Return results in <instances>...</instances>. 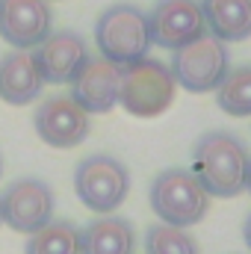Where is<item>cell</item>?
<instances>
[{"label":"cell","instance_id":"7a4b0ae2","mask_svg":"<svg viewBox=\"0 0 251 254\" xmlns=\"http://www.w3.org/2000/svg\"><path fill=\"white\" fill-rule=\"evenodd\" d=\"M95 45L104 60L116 65H133L148 57L151 30H148V12L136 3H110L98 21H95Z\"/></svg>","mask_w":251,"mask_h":254},{"label":"cell","instance_id":"9a60e30c","mask_svg":"<svg viewBox=\"0 0 251 254\" xmlns=\"http://www.w3.org/2000/svg\"><path fill=\"white\" fill-rule=\"evenodd\" d=\"M207 33L219 42H246L251 36V0H198Z\"/></svg>","mask_w":251,"mask_h":254},{"label":"cell","instance_id":"ba28073f","mask_svg":"<svg viewBox=\"0 0 251 254\" xmlns=\"http://www.w3.org/2000/svg\"><path fill=\"white\" fill-rule=\"evenodd\" d=\"M33 127L45 145L68 151L89 139L92 119L71 95H51L33 113Z\"/></svg>","mask_w":251,"mask_h":254},{"label":"cell","instance_id":"7402d4cb","mask_svg":"<svg viewBox=\"0 0 251 254\" xmlns=\"http://www.w3.org/2000/svg\"><path fill=\"white\" fill-rule=\"evenodd\" d=\"M0 228H3V210H0Z\"/></svg>","mask_w":251,"mask_h":254},{"label":"cell","instance_id":"d6986e66","mask_svg":"<svg viewBox=\"0 0 251 254\" xmlns=\"http://www.w3.org/2000/svg\"><path fill=\"white\" fill-rule=\"evenodd\" d=\"M243 243L251 252V210H249V216H246V222H243Z\"/></svg>","mask_w":251,"mask_h":254},{"label":"cell","instance_id":"9c48e42d","mask_svg":"<svg viewBox=\"0 0 251 254\" xmlns=\"http://www.w3.org/2000/svg\"><path fill=\"white\" fill-rule=\"evenodd\" d=\"M148 30H151V45L178 51L189 42H198L207 36L204 12L198 0H157L154 9L148 12Z\"/></svg>","mask_w":251,"mask_h":254},{"label":"cell","instance_id":"603a6c76","mask_svg":"<svg viewBox=\"0 0 251 254\" xmlns=\"http://www.w3.org/2000/svg\"><path fill=\"white\" fill-rule=\"evenodd\" d=\"M48 3H51V0H48Z\"/></svg>","mask_w":251,"mask_h":254},{"label":"cell","instance_id":"7c38bea8","mask_svg":"<svg viewBox=\"0 0 251 254\" xmlns=\"http://www.w3.org/2000/svg\"><path fill=\"white\" fill-rule=\"evenodd\" d=\"M33 54L45 83H54V86L71 83L77 71L89 63V45L77 30H54Z\"/></svg>","mask_w":251,"mask_h":254},{"label":"cell","instance_id":"3957f363","mask_svg":"<svg viewBox=\"0 0 251 254\" xmlns=\"http://www.w3.org/2000/svg\"><path fill=\"white\" fill-rule=\"evenodd\" d=\"M148 204H151L154 216L163 225L192 228V225H198L207 216L210 195H207V190L198 184V178L189 169L172 166V169H163L151 181Z\"/></svg>","mask_w":251,"mask_h":254},{"label":"cell","instance_id":"8992f818","mask_svg":"<svg viewBox=\"0 0 251 254\" xmlns=\"http://www.w3.org/2000/svg\"><path fill=\"white\" fill-rule=\"evenodd\" d=\"M172 74L181 89L192 95H207L222 86V80L231 71V54L228 45L219 42L216 36H201L198 42H189L184 48L172 51Z\"/></svg>","mask_w":251,"mask_h":254},{"label":"cell","instance_id":"8fae6325","mask_svg":"<svg viewBox=\"0 0 251 254\" xmlns=\"http://www.w3.org/2000/svg\"><path fill=\"white\" fill-rule=\"evenodd\" d=\"M119 92H122V65L104 57H89V63L71 80L68 95L89 116H107L119 107Z\"/></svg>","mask_w":251,"mask_h":254},{"label":"cell","instance_id":"277c9868","mask_svg":"<svg viewBox=\"0 0 251 254\" xmlns=\"http://www.w3.org/2000/svg\"><path fill=\"white\" fill-rule=\"evenodd\" d=\"M178 95V80L172 68L160 60H139L122 68V92L119 104L136 119H157L163 116Z\"/></svg>","mask_w":251,"mask_h":254},{"label":"cell","instance_id":"30bf717a","mask_svg":"<svg viewBox=\"0 0 251 254\" xmlns=\"http://www.w3.org/2000/svg\"><path fill=\"white\" fill-rule=\"evenodd\" d=\"M54 33L48 0H0V39L12 51H36Z\"/></svg>","mask_w":251,"mask_h":254},{"label":"cell","instance_id":"5b68a950","mask_svg":"<svg viewBox=\"0 0 251 254\" xmlns=\"http://www.w3.org/2000/svg\"><path fill=\"white\" fill-rule=\"evenodd\" d=\"M74 192L86 210L110 216L130 195V169L110 154L83 157L74 169Z\"/></svg>","mask_w":251,"mask_h":254},{"label":"cell","instance_id":"ac0fdd59","mask_svg":"<svg viewBox=\"0 0 251 254\" xmlns=\"http://www.w3.org/2000/svg\"><path fill=\"white\" fill-rule=\"evenodd\" d=\"M145 254H201V246L187 228L157 222L145 228Z\"/></svg>","mask_w":251,"mask_h":254},{"label":"cell","instance_id":"ffe728a7","mask_svg":"<svg viewBox=\"0 0 251 254\" xmlns=\"http://www.w3.org/2000/svg\"><path fill=\"white\" fill-rule=\"evenodd\" d=\"M246 192H251V166H249V178H246Z\"/></svg>","mask_w":251,"mask_h":254},{"label":"cell","instance_id":"5bb4252c","mask_svg":"<svg viewBox=\"0 0 251 254\" xmlns=\"http://www.w3.org/2000/svg\"><path fill=\"white\" fill-rule=\"evenodd\" d=\"M83 254H136V228L122 216H98L80 228Z\"/></svg>","mask_w":251,"mask_h":254},{"label":"cell","instance_id":"44dd1931","mask_svg":"<svg viewBox=\"0 0 251 254\" xmlns=\"http://www.w3.org/2000/svg\"><path fill=\"white\" fill-rule=\"evenodd\" d=\"M0 178H3V154H0Z\"/></svg>","mask_w":251,"mask_h":254},{"label":"cell","instance_id":"6da1fadb","mask_svg":"<svg viewBox=\"0 0 251 254\" xmlns=\"http://www.w3.org/2000/svg\"><path fill=\"white\" fill-rule=\"evenodd\" d=\"M251 154L231 130H207L192 145V175L210 198H237L246 192Z\"/></svg>","mask_w":251,"mask_h":254},{"label":"cell","instance_id":"2e32d148","mask_svg":"<svg viewBox=\"0 0 251 254\" xmlns=\"http://www.w3.org/2000/svg\"><path fill=\"white\" fill-rule=\"evenodd\" d=\"M24 254H83L80 252V228L71 222H48L42 231L30 234Z\"/></svg>","mask_w":251,"mask_h":254},{"label":"cell","instance_id":"e0dca14e","mask_svg":"<svg viewBox=\"0 0 251 254\" xmlns=\"http://www.w3.org/2000/svg\"><path fill=\"white\" fill-rule=\"evenodd\" d=\"M216 104L222 113L234 119H249L251 116V65L231 68L222 86L216 89Z\"/></svg>","mask_w":251,"mask_h":254},{"label":"cell","instance_id":"4fadbf2b","mask_svg":"<svg viewBox=\"0 0 251 254\" xmlns=\"http://www.w3.org/2000/svg\"><path fill=\"white\" fill-rule=\"evenodd\" d=\"M45 77L33 51H9L0 60V101L12 107H27L45 92Z\"/></svg>","mask_w":251,"mask_h":254},{"label":"cell","instance_id":"52a82bcc","mask_svg":"<svg viewBox=\"0 0 251 254\" xmlns=\"http://www.w3.org/2000/svg\"><path fill=\"white\" fill-rule=\"evenodd\" d=\"M54 207H57V195L51 184L42 178H18L0 195L3 222L27 237L42 231L48 222H54Z\"/></svg>","mask_w":251,"mask_h":254}]
</instances>
